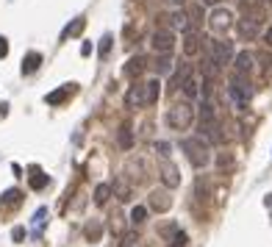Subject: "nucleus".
<instances>
[{
    "label": "nucleus",
    "instance_id": "nucleus-32",
    "mask_svg": "<svg viewBox=\"0 0 272 247\" xmlns=\"http://www.w3.org/2000/svg\"><path fill=\"white\" fill-rule=\"evenodd\" d=\"M189 14V20H192V22H203V3H192V6H186V9H183Z\"/></svg>",
    "mask_w": 272,
    "mask_h": 247
},
{
    "label": "nucleus",
    "instance_id": "nucleus-48",
    "mask_svg": "<svg viewBox=\"0 0 272 247\" xmlns=\"http://www.w3.org/2000/svg\"><path fill=\"white\" fill-rule=\"evenodd\" d=\"M267 205H272V195H267Z\"/></svg>",
    "mask_w": 272,
    "mask_h": 247
},
{
    "label": "nucleus",
    "instance_id": "nucleus-28",
    "mask_svg": "<svg viewBox=\"0 0 272 247\" xmlns=\"http://www.w3.org/2000/svg\"><path fill=\"white\" fill-rule=\"evenodd\" d=\"M84 236H86V242H100V236H103V225H100V220L86 222Z\"/></svg>",
    "mask_w": 272,
    "mask_h": 247
},
{
    "label": "nucleus",
    "instance_id": "nucleus-30",
    "mask_svg": "<svg viewBox=\"0 0 272 247\" xmlns=\"http://www.w3.org/2000/svg\"><path fill=\"white\" fill-rule=\"evenodd\" d=\"M111 45H114V36L111 34H106L100 39V47H97V56H100V61H106L111 56Z\"/></svg>",
    "mask_w": 272,
    "mask_h": 247
},
{
    "label": "nucleus",
    "instance_id": "nucleus-46",
    "mask_svg": "<svg viewBox=\"0 0 272 247\" xmlns=\"http://www.w3.org/2000/svg\"><path fill=\"white\" fill-rule=\"evenodd\" d=\"M203 6H220V0H200Z\"/></svg>",
    "mask_w": 272,
    "mask_h": 247
},
{
    "label": "nucleus",
    "instance_id": "nucleus-31",
    "mask_svg": "<svg viewBox=\"0 0 272 247\" xmlns=\"http://www.w3.org/2000/svg\"><path fill=\"white\" fill-rule=\"evenodd\" d=\"M23 203V195H20V189H9L6 195H3V205H9V208H17Z\"/></svg>",
    "mask_w": 272,
    "mask_h": 247
},
{
    "label": "nucleus",
    "instance_id": "nucleus-41",
    "mask_svg": "<svg viewBox=\"0 0 272 247\" xmlns=\"http://www.w3.org/2000/svg\"><path fill=\"white\" fill-rule=\"evenodd\" d=\"M11 239H14V242H23V239H25V228H20L17 225V228L11 230Z\"/></svg>",
    "mask_w": 272,
    "mask_h": 247
},
{
    "label": "nucleus",
    "instance_id": "nucleus-43",
    "mask_svg": "<svg viewBox=\"0 0 272 247\" xmlns=\"http://www.w3.org/2000/svg\"><path fill=\"white\" fill-rule=\"evenodd\" d=\"M264 45H267V47H272V28H267V31H264Z\"/></svg>",
    "mask_w": 272,
    "mask_h": 247
},
{
    "label": "nucleus",
    "instance_id": "nucleus-10",
    "mask_svg": "<svg viewBox=\"0 0 272 247\" xmlns=\"http://www.w3.org/2000/svg\"><path fill=\"white\" fill-rule=\"evenodd\" d=\"M111 192H114V197H117L119 203H131V200H134V186H131V180H128L125 175H117V178H114Z\"/></svg>",
    "mask_w": 272,
    "mask_h": 247
},
{
    "label": "nucleus",
    "instance_id": "nucleus-11",
    "mask_svg": "<svg viewBox=\"0 0 272 247\" xmlns=\"http://www.w3.org/2000/svg\"><path fill=\"white\" fill-rule=\"evenodd\" d=\"M233 67H236V72H242V75H250L255 69V53L239 50L236 56H233Z\"/></svg>",
    "mask_w": 272,
    "mask_h": 247
},
{
    "label": "nucleus",
    "instance_id": "nucleus-33",
    "mask_svg": "<svg viewBox=\"0 0 272 247\" xmlns=\"http://www.w3.org/2000/svg\"><path fill=\"white\" fill-rule=\"evenodd\" d=\"M181 89H183V97H186V100H192V97H197V94H200V89H197V81H195V78H186V84L181 86Z\"/></svg>",
    "mask_w": 272,
    "mask_h": 247
},
{
    "label": "nucleus",
    "instance_id": "nucleus-2",
    "mask_svg": "<svg viewBox=\"0 0 272 247\" xmlns=\"http://www.w3.org/2000/svg\"><path fill=\"white\" fill-rule=\"evenodd\" d=\"M192 122H195V109H192L189 100L175 103V106L167 111V125H170L172 131H186Z\"/></svg>",
    "mask_w": 272,
    "mask_h": 247
},
{
    "label": "nucleus",
    "instance_id": "nucleus-27",
    "mask_svg": "<svg viewBox=\"0 0 272 247\" xmlns=\"http://www.w3.org/2000/svg\"><path fill=\"white\" fill-rule=\"evenodd\" d=\"M111 195H114V192H111V183H97V186H94V205H106L111 200Z\"/></svg>",
    "mask_w": 272,
    "mask_h": 247
},
{
    "label": "nucleus",
    "instance_id": "nucleus-44",
    "mask_svg": "<svg viewBox=\"0 0 272 247\" xmlns=\"http://www.w3.org/2000/svg\"><path fill=\"white\" fill-rule=\"evenodd\" d=\"M89 53H92V45L84 42V45H81V56H89Z\"/></svg>",
    "mask_w": 272,
    "mask_h": 247
},
{
    "label": "nucleus",
    "instance_id": "nucleus-21",
    "mask_svg": "<svg viewBox=\"0 0 272 247\" xmlns=\"http://www.w3.org/2000/svg\"><path fill=\"white\" fill-rule=\"evenodd\" d=\"M75 92V84H64L61 89H56V92H50L45 100H47V106H61V103L67 100L69 94Z\"/></svg>",
    "mask_w": 272,
    "mask_h": 247
},
{
    "label": "nucleus",
    "instance_id": "nucleus-23",
    "mask_svg": "<svg viewBox=\"0 0 272 247\" xmlns=\"http://www.w3.org/2000/svg\"><path fill=\"white\" fill-rule=\"evenodd\" d=\"M28 183H31V189H34V192H42V189L47 186V183H50V178H47V175H45V172L39 170V167H31Z\"/></svg>",
    "mask_w": 272,
    "mask_h": 247
},
{
    "label": "nucleus",
    "instance_id": "nucleus-13",
    "mask_svg": "<svg viewBox=\"0 0 272 247\" xmlns=\"http://www.w3.org/2000/svg\"><path fill=\"white\" fill-rule=\"evenodd\" d=\"M167 20H170V28H172V31H181V34H189V31H195V22L189 20L186 11H172Z\"/></svg>",
    "mask_w": 272,
    "mask_h": 247
},
{
    "label": "nucleus",
    "instance_id": "nucleus-24",
    "mask_svg": "<svg viewBox=\"0 0 272 247\" xmlns=\"http://www.w3.org/2000/svg\"><path fill=\"white\" fill-rule=\"evenodd\" d=\"M117 145H119V150H131L134 147V128L128 122L117 131Z\"/></svg>",
    "mask_w": 272,
    "mask_h": 247
},
{
    "label": "nucleus",
    "instance_id": "nucleus-29",
    "mask_svg": "<svg viewBox=\"0 0 272 247\" xmlns=\"http://www.w3.org/2000/svg\"><path fill=\"white\" fill-rule=\"evenodd\" d=\"M145 220H147V208L145 205H134V211H131V225H134V228H142Z\"/></svg>",
    "mask_w": 272,
    "mask_h": 247
},
{
    "label": "nucleus",
    "instance_id": "nucleus-7",
    "mask_svg": "<svg viewBox=\"0 0 272 247\" xmlns=\"http://www.w3.org/2000/svg\"><path fill=\"white\" fill-rule=\"evenodd\" d=\"M150 45H153L156 53H172V47H175V31L172 28H156L153 36H150Z\"/></svg>",
    "mask_w": 272,
    "mask_h": 247
},
{
    "label": "nucleus",
    "instance_id": "nucleus-8",
    "mask_svg": "<svg viewBox=\"0 0 272 247\" xmlns=\"http://www.w3.org/2000/svg\"><path fill=\"white\" fill-rule=\"evenodd\" d=\"M147 208L156 214H167L172 208V195H170V189L164 186V189H153L150 192V197H147Z\"/></svg>",
    "mask_w": 272,
    "mask_h": 247
},
{
    "label": "nucleus",
    "instance_id": "nucleus-34",
    "mask_svg": "<svg viewBox=\"0 0 272 247\" xmlns=\"http://www.w3.org/2000/svg\"><path fill=\"white\" fill-rule=\"evenodd\" d=\"M175 230H178V225H175V222H167V225L159 228V239H167V242H170V239L175 236Z\"/></svg>",
    "mask_w": 272,
    "mask_h": 247
},
{
    "label": "nucleus",
    "instance_id": "nucleus-15",
    "mask_svg": "<svg viewBox=\"0 0 272 247\" xmlns=\"http://www.w3.org/2000/svg\"><path fill=\"white\" fill-rule=\"evenodd\" d=\"M159 97H161V81H159V75H156V78H150V81L145 84V106H156Z\"/></svg>",
    "mask_w": 272,
    "mask_h": 247
},
{
    "label": "nucleus",
    "instance_id": "nucleus-35",
    "mask_svg": "<svg viewBox=\"0 0 272 247\" xmlns=\"http://www.w3.org/2000/svg\"><path fill=\"white\" fill-rule=\"evenodd\" d=\"M47 217H50V214H47V208H45V205L34 214V228H36V236H39V228L45 225V220H47Z\"/></svg>",
    "mask_w": 272,
    "mask_h": 247
},
{
    "label": "nucleus",
    "instance_id": "nucleus-47",
    "mask_svg": "<svg viewBox=\"0 0 272 247\" xmlns=\"http://www.w3.org/2000/svg\"><path fill=\"white\" fill-rule=\"evenodd\" d=\"M172 6H183V3H186V0H170Z\"/></svg>",
    "mask_w": 272,
    "mask_h": 247
},
{
    "label": "nucleus",
    "instance_id": "nucleus-18",
    "mask_svg": "<svg viewBox=\"0 0 272 247\" xmlns=\"http://www.w3.org/2000/svg\"><path fill=\"white\" fill-rule=\"evenodd\" d=\"M153 69H156V75L161 78V75H170L172 69H175V64H172V56L170 53H156V64H153Z\"/></svg>",
    "mask_w": 272,
    "mask_h": 247
},
{
    "label": "nucleus",
    "instance_id": "nucleus-20",
    "mask_svg": "<svg viewBox=\"0 0 272 247\" xmlns=\"http://www.w3.org/2000/svg\"><path fill=\"white\" fill-rule=\"evenodd\" d=\"M109 233L111 236H122V233H125V217H122L119 208H114V211L109 214Z\"/></svg>",
    "mask_w": 272,
    "mask_h": 247
},
{
    "label": "nucleus",
    "instance_id": "nucleus-12",
    "mask_svg": "<svg viewBox=\"0 0 272 247\" xmlns=\"http://www.w3.org/2000/svg\"><path fill=\"white\" fill-rule=\"evenodd\" d=\"M145 106V84H134L131 89L125 92V109L136 111Z\"/></svg>",
    "mask_w": 272,
    "mask_h": 247
},
{
    "label": "nucleus",
    "instance_id": "nucleus-9",
    "mask_svg": "<svg viewBox=\"0 0 272 247\" xmlns=\"http://www.w3.org/2000/svg\"><path fill=\"white\" fill-rule=\"evenodd\" d=\"M159 178H161V183L167 189H178L181 186V172L170 158H161V164H159Z\"/></svg>",
    "mask_w": 272,
    "mask_h": 247
},
{
    "label": "nucleus",
    "instance_id": "nucleus-6",
    "mask_svg": "<svg viewBox=\"0 0 272 247\" xmlns=\"http://www.w3.org/2000/svg\"><path fill=\"white\" fill-rule=\"evenodd\" d=\"M208 25H211V31L217 36L228 34V28L233 25V14H230L228 9H222V6H214L211 17H208Z\"/></svg>",
    "mask_w": 272,
    "mask_h": 247
},
{
    "label": "nucleus",
    "instance_id": "nucleus-5",
    "mask_svg": "<svg viewBox=\"0 0 272 247\" xmlns=\"http://www.w3.org/2000/svg\"><path fill=\"white\" fill-rule=\"evenodd\" d=\"M205 50L211 53L214 61H217L220 67L230 64V61H233V56H236V47H233V42H230V39H225V36H214V39H205Z\"/></svg>",
    "mask_w": 272,
    "mask_h": 247
},
{
    "label": "nucleus",
    "instance_id": "nucleus-3",
    "mask_svg": "<svg viewBox=\"0 0 272 247\" xmlns=\"http://www.w3.org/2000/svg\"><path fill=\"white\" fill-rule=\"evenodd\" d=\"M261 22H264V14L258 6H250V9H242V20H239V36L242 39H255L258 31H261Z\"/></svg>",
    "mask_w": 272,
    "mask_h": 247
},
{
    "label": "nucleus",
    "instance_id": "nucleus-17",
    "mask_svg": "<svg viewBox=\"0 0 272 247\" xmlns=\"http://www.w3.org/2000/svg\"><path fill=\"white\" fill-rule=\"evenodd\" d=\"M200 42H203V39L197 36V31H189V34H183V53H186L189 59L203 50V45H200Z\"/></svg>",
    "mask_w": 272,
    "mask_h": 247
},
{
    "label": "nucleus",
    "instance_id": "nucleus-14",
    "mask_svg": "<svg viewBox=\"0 0 272 247\" xmlns=\"http://www.w3.org/2000/svg\"><path fill=\"white\" fill-rule=\"evenodd\" d=\"M145 69H147V59L142 56V53H136V56H131V59H128V64H125V75L136 81V78L142 75Z\"/></svg>",
    "mask_w": 272,
    "mask_h": 247
},
{
    "label": "nucleus",
    "instance_id": "nucleus-1",
    "mask_svg": "<svg viewBox=\"0 0 272 247\" xmlns=\"http://www.w3.org/2000/svg\"><path fill=\"white\" fill-rule=\"evenodd\" d=\"M181 150L186 153L189 164H192L195 170H205V167L211 164V145H208L200 134H197V136H186V139H183V142H181Z\"/></svg>",
    "mask_w": 272,
    "mask_h": 247
},
{
    "label": "nucleus",
    "instance_id": "nucleus-25",
    "mask_svg": "<svg viewBox=\"0 0 272 247\" xmlns=\"http://www.w3.org/2000/svg\"><path fill=\"white\" fill-rule=\"evenodd\" d=\"M211 189H214L211 178H208V175H200V178H197V183H195L197 200H208V197H211Z\"/></svg>",
    "mask_w": 272,
    "mask_h": 247
},
{
    "label": "nucleus",
    "instance_id": "nucleus-36",
    "mask_svg": "<svg viewBox=\"0 0 272 247\" xmlns=\"http://www.w3.org/2000/svg\"><path fill=\"white\" fill-rule=\"evenodd\" d=\"M186 242H189V239H186V233H183V230H175V236H172L170 239V247H186Z\"/></svg>",
    "mask_w": 272,
    "mask_h": 247
},
{
    "label": "nucleus",
    "instance_id": "nucleus-19",
    "mask_svg": "<svg viewBox=\"0 0 272 247\" xmlns=\"http://www.w3.org/2000/svg\"><path fill=\"white\" fill-rule=\"evenodd\" d=\"M192 72H195V67L189 61H183L178 69H172V89H181V86L186 84V78H192Z\"/></svg>",
    "mask_w": 272,
    "mask_h": 247
},
{
    "label": "nucleus",
    "instance_id": "nucleus-49",
    "mask_svg": "<svg viewBox=\"0 0 272 247\" xmlns=\"http://www.w3.org/2000/svg\"><path fill=\"white\" fill-rule=\"evenodd\" d=\"M264 3H270V6H272V0H264Z\"/></svg>",
    "mask_w": 272,
    "mask_h": 247
},
{
    "label": "nucleus",
    "instance_id": "nucleus-42",
    "mask_svg": "<svg viewBox=\"0 0 272 247\" xmlns=\"http://www.w3.org/2000/svg\"><path fill=\"white\" fill-rule=\"evenodd\" d=\"M139 247H159V242H153V239H139Z\"/></svg>",
    "mask_w": 272,
    "mask_h": 247
},
{
    "label": "nucleus",
    "instance_id": "nucleus-22",
    "mask_svg": "<svg viewBox=\"0 0 272 247\" xmlns=\"http://www.w3.org/2000/svg\"><path fill=\"white\" fill-rule=\"evenodd\" d=\"M39 67H42V53L31 50L25 59H23V75H34Z\"/></svg>",
    "mask_w": 272,
    "mask_h": 247
},
{
    "label": "nucleus",
    "instance_id": "nucleus-39",
    "mask_svg": "<svg viewBox=\"0 0 272 247\" xmlns=\"http://www.w3.org/2000/svg\"><path fill=\"white\" fill-rule=\"evenodd\" d=\"M156 153L161 156V158H167V156H170V145H167V142H156Z\"/></svg>",
    "mask_w": 272,
    "mask_h": 247
},
{
    "label": "nucleus",
    "instance_id": "nucleus-45",
    "mask_svg": "<svg viewBox=\"0 0 272 247\" xmlns=\"http://www.w3.org/2000/svg\"><path fill=\"white\" fill-rule=\"evenodd\" d=\"M236 3H239V6H242V9H250V6H253L255 0H236Z\"/></svg>",
    "mask_w": 272,
    "mask_h": 247
},
{
    "label": "nucleus",
    "instance_id": "nucleus-37",
    "mask_svg": "<svg viewBox=\"0 0 272 247\" xmlns=\"http://www.w3.org/2000/svg\"><path fill=\"white\" fill-rule=\"evenodd\" d=\"M217 167H220V170H228V167H233V156H230V153H220V158H217Z\"/></svg>",
    "mask_w": 272,
    "mask_h": 247
},
{
    "label": "nucleus",
    "instance_id": "nucleus-38",
    "mask_svg": "<svg viewBox=\"0 0 272 247\" xmlns=\"http://www.w3.org/2000/svg\"><path fill=\"white\" fill-rule=\"evenodd\" d=\"M136 242H139V236H136V233H122V245H119V247H134Z\"/></svg>",
    "mask_w": 272,
    "mask_h": 247
},
{
    "label": "nucleus",
    "instance_id": "nucleus-16",
    "mask_svg": "<svg viewBox=\"0 0 272 247\" xmlns=\"http://www.w3.org/2000/svg\"><path fill=\"white\" fill-rule=\"evenodd\" d=\"M220 69H222V67L214 61V56L205 50V53H203V61H200V72H203V78H211V81H217Z\"/></svg>",
    "mask_w": 272,
    "mask_h": 247
},
{
    "label": "nucleus",
    "instance_id": "nucleus-4",
    "mask_svg": "<svg viewBox=\"0 0 272 247\" xmlns=\"http://www.w3.org/2000/svg\"><path fill=\"white\" fill-rule=\"evenodd\" d=\"M228 94H230V100L236 103V106H247V100L253 97V84H250V75H242V72L233 69L230 84H228Z\"/></svg>",
    "mask_w": 272,
    "mask_h": 247
},
{
    "label": "nucleus",
    "instance_id": "nucleus-40",
    "mask_svg": "<svg viewBox=\"0 0 272 247\" xmlns=\"http://www.w3.org/2000/svg\"><path fill=\"white\" fill-rule=\"evenodd\" d=\"M6 56H9V39L0 36V59H6Z\"/></svg>",
    "mask_w": 272,
    "mask_h": 247
},
{
    "label": "nucleus",
    "instance_id": "nucleus-26",
    "mask_svg": "<svg viewBox=\"0 0 272 247\" xmlns=\"http://www.w3.org/2000/svg\"><path fill=\"white\" fill-rule=\"evenodd\" d=\"M84 28H86V20H84V17L72 20V22H69L64 31H61V42H64V39H69V36H81V34H84Z\"/></svg>",
    "mask_w": 272,
    "mask_h": 247
}]
</instances>
